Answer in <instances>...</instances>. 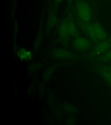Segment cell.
Segmentation results:
<instances>
[{"label":"cell","instance_id":"13","mask_svg":"<svg viewBox=\"0 0 111 125\" xmlns=\"http://www.w3.org/2000/svg\"><path fill=\"white\" fill-rule=\"evenodd\" d=\"M42 68V65L41 63L38 62H33L30 63L27 67L28 72L32 74L40 70Z\"/></svg>","mask_w":111,"mask_h":125},{"label":"cell","instance_id":"3","mask_svg":"<svg viewBox=\"0 0 111 125\" xmlns=\"http://www.w3.org/2000/svg\"><path fill=\"white\" fill-rule=\"evenodd\" d=\"M72 45L77 51H83L90 49L91 46V43L86 37L78 36L74 39Z\"/></svg>","mask_w":111,"mask_h":125},{"label":"cell","instance_id":"16","mask_svg":"<svg viewBox=\"0 0 111 125\" xmlns=\"http://www.w3.org/2000/svg\"><path fill=\"white\" fill-rule=\"evenodd\" d=\"M63 107L65 110L68 113H74L76 112V108L70 104H65Z\"/></svg>","mask_w":111,"mask_h":125},{"label":"cell","instance_id":"6","mask_svg":"<svg viewBox=\"0 0 111 125\" xmlns=\"http://www.w3.org/2000/svg\"><path fill=\"white\" fill-rule=\"evenodd\" d=\"M80 21H80L78 22V24L80 27L82 29L84 30L86 34L92 41L95 43L98 42L99 41V40L96 37L93 24L90 23H85L81 20Z\"/></svg>","mask_w":111,"mask_h":125},{"label":"cell","instance_id":"8","mask_svg":"<svg viewBox=\"0 0 111 125\" xmlns=\"http://www.w3.org/2000/svg\"><path fill=\"white\" fill-rule=\"evenodd\" d=\"M66 18L67 19L69 32L70 36L76 37L79 36L80 31L72 15L71 14H69Z\"/></svg>","mask_w":111,"mask_h":125},{"label":"cell","instance_id":"20","mask_svg":"<svg viewBox=\"0 0 111 125\" xmlns=\"http://www.w3.org/2000/svg\"><path fill=\"white\" fill-rule=\"evenodd\" d=\"M68 122H69V124H71L70 123H72V124L73 123V122H74V120L73 119V118H70V119H69Z\"/></svg>","mask_w":111,"mask_h":125},{"label":"cell","instance_id":"21","mask_svg":"<svg viewBox=\"0 0 111 125\" xmlns=\"http://www.w3.org/2000/svg\"><path fill=\"white\" fill-rule=\"evenodd\" d=\"M74 0H68V1L69 4H71L72 1H73Z\"/></svg>","mask_w":111,"mask_h":125},{"label":"cell","instance_id":"9","mask_svg":"<svg viewBox=\"0 0 111 125\" xmlns=\"http://www.w3.org/2000/svg\"><path fill=\"white\" fill-rule=\"evenodd\" d=\"M96 37L99 41H103L107 38V34L103 27L99 22L92 23Z\"/></svg>","mask_w":111,"mask_h":125},{"label":"cell","instance_id":"14","mask_svg":"<svg viewBox=\"0 0 111 125\" xmlns=\"http://www.w3.org/2000/svg\"><path fill=\"white\" fill-rule=\"evenodd\" d=\"M100 74L104 80L111 86V71L99 68Z\"/></svg>","mask_w":111,"mask_h":125},{"label":"cell","instance_id":"2","mask_svg":"<svg viewBox=\"0 0 111 125\" xmlns=\"http://www.w3.org/2000/svg\"><path fill=\"white\" fill-rule=\"evenodd\" d=\"M111 48V36L98 43L90 52V55L93 57L103 54Z\"/></svg>","mask_w":111,"mask_h":125},{"label":"cell","instance_id":"1","mask_svg":"<svg viewBox=\"0 0 111 125\" xmlns=\"http://www.w3.org/2000/svg\"><path fill=\"white\" fill-rule=\"evenodd\" d=\"M75 5L79 19L85 23H90L92 19V10L88 3L84 0H77Z\"/></svg>","mask_w":111,"mask_h":125},{"label":"cell","instance_id":"18","mask_svg":"<svg viewBox=\"0 0 111 125\" xmlns=\"http://www.w3.org/2000/svg\"><path fill=\"white\" fill-rule=\"evenodd\" d=\"M100 68L102 69L105 70H109L111 71V65L110 66H100Z\"/></svg>","mask_w":111,"mask_h":125},{"label":"cell","instance_id":"11","mask_svg":"<svg viewBox=\"0 0 111 125\" xmlns=\"http://www.w3.org/2000/svg\"><path fill=\"white\" fill-rule=\"evenodd\" d=\"M57 21V17L55 13H52L49 16L47 23L46 30L47 32L50 31L54 27Z\"/></svg>","mask_w":111,"mask_h":125},{"label":"cell","instance_id":"15","mask_svg":"<svg viewBox=\"0 0 111 125\" xmlns=\"http://www.w3.org/2000/svg\"><path fill=\"white\" fill-rule=\"evenodd\" d=\"M98 60L101 61H111V49L101 55L98 58Z\"/></svg>","mask_w":111,"mask_h":125},{"label":"cell","instance_id":"7","mask_svg":"<svg viewBox=\"0 0 111 125\" xmlns=\"http://www.w3.org/2000/svg\"><path fill=\"white\" fill-rule=\"evenodd\" d=\"M58 33L61 40L64 43L67 42L70 36L69 32L67 18L62 20L60 23L59 27Z\"/></svg>","mask_w":111,"mask_h":125},{"label":"cell","instance_id":"19","mask_svg":"<svg viewBox=\"0 0 111 125\" xmlns=\"http://www.w3.org/2000/svg\"><path fill=\"white\" fill-rule=\"evenodd\" d=\"M64 0H54V4L55 6H58L61 3H62Z\"/></svg>","mask_w":111,"mask_h":125},{"label":"cell","instance_id":"5","mask_svg":"<svg viewBox=\"0 0 111 125\" xmlns=\"http://www.w3.org/2000/svg\"><path fill=\"white\" fill-rule=\"evenodd\" d=\"M53 57L58 60H70L74 57L73 53L67 49L59 48L55 49L52 53Z\"/></svg>","mask_w":111,"mask_h":125},{"label":"cell","instance_id":"4","mask_svg":"<svg viewBox=\"0 0 111 125\" xmlns=\"http://www.w3.org/2000/svg\"><path fill=\"white\" fill-rule=\"evenodd\" d=\"M15 53L18 59L21 62H28L32 61L33 58L32 51L24 47L17 49Z\"/></svg>","mask_w":111,"mask_h":125},{"label":"cell","instance_id":"17","mask_svg":"<svg viewBox=\"0 0 111 125\" xmlns=\"http://www.w3.org/2000/svg\"><path fill=\"white\" fill-rule=\"evenodd\" d=\"M18 23L17 22H15L14 23V31H13V35H14V37H16L17 36L18 34Z\"/></svg>","mask_w":111,"mask_h":125},{"label":"cell","instance_id":"12","mask_svg":"<svg viewBox=\"0 0 111 125\" xmlns=\"http://www.w3.org/2000/svg\"><path fill=\"white\" fill-rule=\"evenodd\" d=\"M55 67L53 65L48 66L43 72L42 79L44 82H48L54 72Z\"/></svg>","mask_w":111,"mask_h":125},{"label":"cell","instance_id":"10","mask_svg":"<svg viewBox=\"0 0 111 125\" xmlns=\"http://www.w3.org/2000/svg\"><path fill=\"white\" fill-rule=\"evenodd\" d=\"M43 30L42 27L39 28L37 35L35 37L33 44V50L34 51H37L40 47L43 42Z\"/></svg>","mask_w":111,"mask_h":125}]
</instances>
